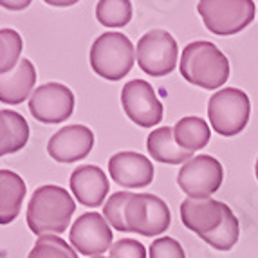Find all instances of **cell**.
Segmentation results:
<instances>
[{"instance_id":"1","label":"cell","mask_w":258,"mask_h":258,"mask_svg":"<svg viewBox=\"0 0 258 258\" xmlns=\"http://www.w3.org/2000/svg\"><path fill=\"white\" fill-rule=\"evenodd\" d=\"M76 204L67 189L61 186L45 184L35 189L27 204V226L35 235H58L71 224Z\"/></svg>"},{"instance_id":"2","label":"cell","mask_w":258,"mask_h":258,"mask_svg":"<svg viewBox=\"0 0 258 258\" xmlns=\"http://www.w3.org/2000/svg\"><path fill=\"white\" fill-rule=\"evenodd\" d=\"M179 69L182 78L191 85L215 91L228 82L229 60L215 43L199 40L182 49Z\"/></svg>"},{"instance_id":"3","label":"cell","mask_w":258,"mask_h":258,"mask_svg":"<svg viewBox=\"0 0 258 258\" xmlns=\"http://www.w3.org/2000/svg\"><path fill=\"white\" fill-rule=\"evenodd\" d=\"M136 51L134 45L121 33H103L91 47V67L98 76L108 82H117L132 71Z\"/></svg>"},{"instance_id":"4","label":"cell","mask_w":258,"mask_h":258,"mask_svg":"<svg viewBox=\"0 0 258 258\" xmlns=\"http://www.w3.org/2000/svg\"><path fill=\"white\" fill-rule=\"evenodd\" d=\"M251 114V101L244 91L226 87L208 101L211 128L224 138H233L245 128Z\"/></svg>"},{"instance_id":"5","label":"cell","mask_w":258,"mask_h":258,"mask_svg":"<svg viewBox=\"0 0 258 258\" xmlns=\"http://www.w3.org/2000/svg\"><path fill=\"white\" fill-rule=\"evenodd\" d=\"M197 11L206 29L217 36L237 35L254 20V2L251 0H203Z\"/></svg>"},{"instance_id":"6","label":"cell","mask_w":258,"mask_h":258,"mask_svg":"<svg viewBox=\"0 0 258 258\" xmlns=\"http://www.w3.org/2000/svg\"><path fill=\"white\" fill-rule=\"evenodd\" d=\"M177 58L179 49L175 38L164 29H152L145 33L136 47V60L139 69L154 78L172 73L177 65Z\"/></svg>"},{"instance_id":"7","label":"cell","mask_w":258,"mask_h":258,"mask_svg":"<svg viewBox=\"0 0 258 258\" xmlns=\"http://www.w3.org/2000/svg\"><path fill=\"white\" fill-rule=\"evenodd\" d=\"M125 222L128 231L139 233L143 237H157L170 228L172 213L157 195L134 194L126 204Z\"/></svg>"},{"instance_id":"8","label":"cell","mask_w":258,"mask_h":258,"mask_svg":"<svg viewBox=\"0 0 258 258\" xmlns=\"http://www.w3.org/2000/svg\"><path fill=\"white\" fill-rule=\"evenodd\" d=\"M224 168L211 155H197L177 173V184L189 199H210L220 188Z\"/></svg>"},{"instance_id":"9","label":"cell","mask_w":258,"mask_h":258,"mask_svg":"<svg viewBox=\"0 0 258 258\" xmlns=\"http://www.w3.org/2000/svg\"><path fill=\"white\" fill-rule=\"evenodd\" d=\"M29 110L40 123L45 125L63 123L73 116L74 94L63 83H45L31 94Z\"/></svg>"},{"instance_id":"10","label":"cell","mask_w":258,"mask_h":258,"mask_svg":"<svg viewBox=\"0 0 258 258\" xmlns=\"http://www.w3.org/2000/svg\"><path fill=\"white\" fill-rule=\"evenodd\" d=\"M121 105L132 123L145 128L155 126L163 119V105L154 87L145 80H132L121 91Z\"/></svg>"},{"instance_id":"11","label":"cell","mask_w":258,"mask_h":258,"mask_svg":"<svg viewBox=\"0 0 258 258\" xmlns=\"http://www.w3.org/2000/svg\"><path fill=\"white\" fill-rule=\"evenodd\" d=\"M112 238L114 235H112L110 224L105 220V217L94 211L78 217L69 233V240L74 245L76 253L91 258L101 256V253L110 249Z\"/></svg>"},{"instance_id":"12","label":"cell","mask_w":258,"mask_h":258,"mask_svg":"<svg viewBox=\"0 0 258 258\" xmlns=\"http://www.w3.org/2000/svg\"><path fill=\"white\" fill-rule=\"evenodd\" d=\"M231 213L228 204L215 199H184L181 204V220L186 228L201 238L215 233Z\"/></svg>"},{"instance_id":"13","label":"cell","mask_w":258,"mask_h":258,"mask_svg":"<svg viewBox=\"0 0 258 258\" xmlns=\"http://www.w3.org/2000/svg\"><path fill=\"white\" fill-rule=\"evenodd\" d=\"M94 147V134L85 125H69L60 128L49 139L47 154L58 163H76L89 155Z\"/></svg>"},{"instance_id":"14","label":"cell","mask_w":258,"mask_h":258,"mask_svg":"<svg viewBox=\"0 0 258 258\" xmlns=\"http://www.w3.org/2000/svg\"><path fill=\"white\" fill-rule=\"evenodd\" d=\"M112 181L125 188H145L154 181V164L138 152H117L108 159Z\"/></svg>"},{"instance_id":"15","label":"cell","mask_w":258,"mask_h":258,"mask_svg":"<svg viewBox=\"0 0 258 258\" xmlns=\"http://www.w3.org/2000/svg\"><path fill=\"white\" fill-rule=\"evenodd\" d=\"M71 191L78 199V203L87 208H98L108 195V179L101 168L94 164L78 166L71 173Z\"/></svg>"},{"instance_id":"16","label":"cell","mask_w":258,"mask_h":258,"mask_svg":"<svg viewBox=\"0 0 258 258\" xmlns=\"http://www.w3.org/2000/svg\"><path fill=\"white\" fill-rule=\"evenodd\" d=\"M36 83V69L27 58H22L11 73L0 74V101L6 105H20L31 98Z\"/></svg>"},{"instance_id":"17","label":"cell","mask_w":258,"mask_h":258,"mask_svg":"<svg viewBox=\"0 0 258 258\" xmlns=\"http://www.w3.org/2000/svg\"><path fill=\"white\" fill-rule=\"evenodd\" d=\"M27 186L18 173L0 170V224L8 226L18 217Z\"/></svg>"},{"instance_id":"18","label":"cell","mask_w":258,"mask_h":258,"mask_svg":"<svg viewBox=\"0 0 258 258\" xmlns=\"http://www.w3.org/2000/svg\"><path fill=\"white\" fill-rule=\"evenodd\" d=\"M148 154L157 163L164 164H184L191 161V154L182 150L175 141L172 126H159L148 136Z\"/></svg>"},{"instance_id":"19","label":"cell","mask_w":258,"mask_h":258,"mask_svg":"<svg viewBox=\"0 0 258 258\" xmlns=\"http://www.w3.org/2000/svg\"><path fill=\"white\" fill-rule=\"evenodd\" d=\"M29 141L26 117L15 110H0V157L22 150Z\"/></svg>"},{"instance_id":"20","label":"cell","mask_w":258,"mask_h":258,"mask_svg":"<svg viewBox=\"0 0 258 258\" xmlns=\"http://www.w3.org/2000/svg\"><path fill=\"white\" fill-rule=\"evenodd\" d=\"M173 136H175L177 145L182 150L194 154L197 150H203L208 145L211 138V130L203 117L188 116L177 121V125L173 126Z\"/></svg>"},{"instance_id":"21","label":"cell","mask_w":258,"mask_h":258,"mask_svg":"<svg viewBox=\"0 0 258 258\" xmlns=\"http://www.w3.org/2000/svg\"><path fill=\"white\" fill-rule=\"evenodd\" d=\"M96 18L105 27H125L132 20L128 0H101L96 6Z\"/></svg>"},{"instance_id":"22","label":"cell","mask_w":258,"mask_h":258,"mask_svg":"<svg viewBox=\"0 0 258 258\" xmlns=\"http://www.w3.org/2000/svg\"><path fill=\"white\" fill-rule=\"evenodd\" d=\"M22 36L15 29H0V74H8L20 61Z\"/></svg>"},{"instance_id":"23","label":"cell","mask_w":258,"mask_h":258,"mask_svg":"<svg viewBox=\"0 0 258 258\" xmlns=\"http://www.w3.org/2000/svg\"><path fill=\"white\" fill-rule=\"evenodd\" d=\"M27 258H78V253L63 238L45 235L36 240Z\"/></svg>"},{"instance_id":"24","label":"cell","mask_w":258,"mask_h":258,"mask_svg":"<svg viewBox=\"0 0 258 258\" xmlns=\"http://www.w3.org/2000/svg\"><path fill=\"white\" fill-rule=\"evenodd\" d=\"M238 237H240V224H238L237 215L231 211L228 219L224 220L222 226L215 233H211L206 238H203V240L219 251H229L238 242Z\"/></svg>"},{"instance_id":"25","label":"cell","mask_w":258,"mask_h":258,"mask_svg":"<svg viewBox=\"0 0 258 258\" xmlns=\"http://www.w3.org/2000/svg\"><path fill=\"white\" fill-rule=\"evenodd\" d=\"M134 194L130 191H116L114 195H110V199L107 201V204L103 206V217L112 228L117 231H128L125 222V211L126 204L132 199Z\"/></svg>"},{"instance_id":"26","label":"cell","mask_w":258,"mask_h":258,"mask_svg":"<svg viewBox=\"0 0 258 258\" xmlns=\"http://www.w3.org/2000/svg\"><path fill=\"white\" fill-rule=\"evenodd\" d=\"M150 258H186L182 245L175 238H155L150 245Z\"/></svg>"},{"instance_id":"27","label":"cell","mask_w":258,"mask_h":258,"mask_svg":"<svg viewBox=\"0 0 258 258\" xmlns=\"http://www.w3.org/2000/svg\"><path fill=\"white\" fill-rule=\"evenodd\" d=\"M108 258H147V249L139 240L134 238H121L112 244Z\"/></svg>"},{"instance_id":"28","label":"cell","mask_w":258,"mask_h":258,"mask_svg":"<svg viewBox=\"0 0 258 258\" xmlns=\"http://www.w3.org/2000/svg\"><path fill=\"white\" fill-rule=\"evenodd\" d=\"M0 6H6L8 9H26L29 2H0Z\"/></svg>"},{"instance_id":"29","label":"cell","mask_w":258,"mask_h":258,"mask_svg":"<svg viewBox=\"0 0 258 258\" xmlns=\"http://www.w3.org/2000/svg\"><path fill=\"white\" fill-rule=\"evenodd\" d=\"M254 173H256V179H258V159H256V166H254Z\"/></svg>"},{"instance_id":"30","label":"cell","mask_w":258,"mask_h":258,"mask_svg":"<svg viewBox=\"0 0 258 258\" xmlns=\"http://www.w3.org/2000/svg\"><path fill=\"white\" fill-rule=\"evenodd\" d=\"M94 258H107V256H94Z\"/></svg>"}]
</instances>
